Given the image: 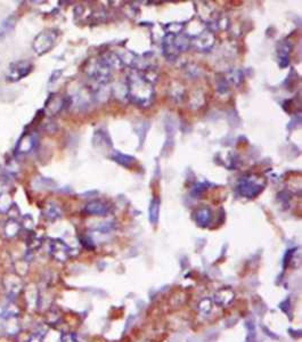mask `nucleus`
Returning <instances> with one entry per match:
<instances>
[{"label": "nucleus", "mask_w": 302, "mask_h": 342, "mask_svg": "<svg viewBox=\"0 0 302 342\" xmlns=\"http://www.w3.org/2000/svg\"><path fill=\"white\" fill-rule=\"evenodd\" d=\"M56 40V35L53 31H43L33 40L32 47L38 55H44L54 47Z\"/></svg>", "instance_id": "1"}, {"label": "nucleus", "mask_w": 302, "mask_h": 342, "mask_svg": "<svg viewBox=\"0 0 302 342\" xmlns=\"http://www.w3.org/2000/svg\"><path fill=\"white\" fill-rule=\"evenodd\" d=\"M33 69V65L28 61H18L10 65L7 74V80L15 82L26 78Z\"/></svg>", "instance_id": "2"}, {"label": "nucleus", "mask_w": 302, "mask_h": 342, "mask_svg": "<svg viewBox=\"0 0 302 342\" xmlns=\"http://www.w3.org/2000/svg\"><path fill=\"white\" fill-rule=\"evenodd\" d=\"M238 192L245 198H255L256 195L261 193L263 190V185L260 184L258 179H254L252 177L242 178L238 184Z\"/></svg>", "instance_id": "3"}, {"label": "nucleus", "mask_w": 302, "mask_h": 342, "mask_svg": "<svg viewBox=\"0 0 302 342\" xmlns=\"http://www.w3.org/2000/svg\"><path fill=\"white\" fill-rule=\"evenodd\" d=\"M36 146V137L31 133H26L21 137L18 146H16V152L19 154H27L31 152Z\"/></svg>", "instance_id": "4"}, {"label": "nucleus", "mask_w": 302, "mask_h": 342, "mask_svg": "<svg viewBox=\"0 0 302 342\" xmlns=\"http://www.w3.org/2000/svg\"><path fill=\"white\" fill-rule=\"evenodd\" d=\"M86 212H88L90 215H97V216H103L106 214V208L103 203L95 201L89 203L88 206L86 207Z\"/></svg>", "instance_id": "5"}, {"label": "nucleus", "mask_w": 302, "mask_h": 342, "mask_svg": "<svg viewBox=\"0 0 302 342\" xmlns=\"http://www.w3.org/2000/svg\"><path fill=\"white\" fill-rule=\"evenodd\" d=\"M211 220V211L208 208H202L196 212V222L201 226H206Z\"/></svg>", "instance_id": "6"}, {"label": "nucleus", "mask_w": 302, "mask_h": 342, "mask_svg": "<svg viewBox=\"0 0 302 342\" xmlns=\"http://www.w3.org/2000/svg\"><path fill=\"white\" fill-rule=\"evenodd\" d=\"M159 212H160V200L154 199L150 206V220L153 225H156V223H158Z\"/></svg>", "instance_id": "7"}, {"label": "nucleus", "mask_w": 302, "mask_h": 342, "mask_svg": "<svg viewBox=\"0 0 302 342\" xmlns=\"http://www.w3.org/2000/svg\"><path fill=\"white\" fill-rule=\"evenodd\" d=\"M16 24V19L15 16H11V18H8L5 22L2 24V35H5V33L12 31L14 29Z\"/></svg>", "instance_id": "8"}, {"label": "nucleus", "mask_w": 302, "mask_h": 342, "mask_svg": "<svg viewBox=\"0 0 302 342\" xmlns=\"http://www.w3.org/2000/svg\"><path fill=\"white\" fill-rule=\"evenodd\" d=\"M113 158L118 162V163L125 165V166H129V164L131 163V162L134 161V158H132V157L127 156V155H125V154H121V153L115 154V155L113 156Z\"/></svg>", "instance_id": "9"}]
</instances>
